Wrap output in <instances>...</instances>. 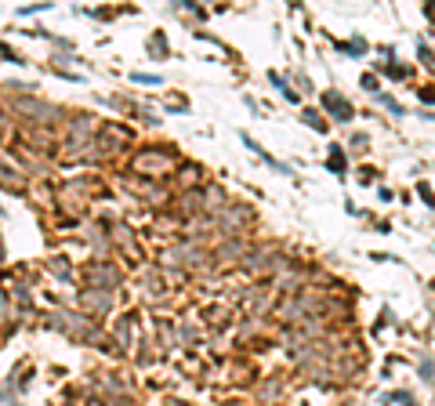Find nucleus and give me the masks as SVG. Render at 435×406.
Wrapping results in <instances>:
<instances>
[{
  "label": "nucleus",
  "instance_id": "f257e3e1",
  "mask_svg": "<svg viewBox=\"0 0 435 406\" xmlns=\"http://www.w3.org/2000/svg\"><path fill=\"white\" fill-rule=\"evenodd\" d=\"M15 109L30 112V117H55V109H51V106H40V102H33V98H19Z\"/></svg>",
  "mask_w": 435,
  "mask_h": 406
},
{
  "label": "nucleus",
  "instance_id": "f03ea898",
  "mask_svg": "<svg viewBox=\"0 0 435 406\" xmlns=\"http://www.w3.org/2000/svg\"><path fill=\"white\" fill-rule=\"evenodd\" d=\"M117 337H120V345H124V348H131V341H134V315H124V320H120Z\"/></svg>",
  "mask_w": 435,
  "mask_h": 406
},
{
  "label": "nucleus",
  "instance_id": "7ed1b4c3",
  "mask_svg": "<svg viewBox=\"0 0 435 406\" xmlns=\"http://www.w3.org/2000/svg\"><path fill=\"white\" fill-rule=\"evenodd\" d=\"M134 167L138 171H167V156H138Z\"/></svg>",
  "mask_w": 435,
  "mask_h": 406
},
{
  "label": "nucleus",
  "instance_id": "20e7f679",
  "mask_svg": "<svg viewBox=\"0 0 435 406\" xmlns=\"http://www.w3.org/2000/svg\"><path fill=\"white\" fill-rule=\"evenodd\" d=\"M327 109H330V112H338L341 120H349V117H352L349 102H344V98H338V95H327Z\"/></svg>",
  "mask_w": 435,
  "mask_h": 406
},
{
  "label": "nucleus",
  "instance_id": "39448f33",
  "mask_svg": "<svg viewBox=\"0 0 435 406\" xmlns=\"http://www.w3.org/2000/svg\"><path fill=\"white\" fill-rule=\"evenodd\" d=\"M87 309L106 312V309H109V294H106V290H91V298H87Z\"/></svg>",
  "mask_w": 435,
  "mask_h": 406
},
{
  "label": "nucleus",
  "instance_id": "423d86ee",
  "mask_svg": "<svg viewBox=\"0 0 435 406\" xmlns=\"http://www.w3.org/2000/svg\"><path fill=\"white\" fill-rule=\"evenodd\" d=\"M91 279H95V283H106V287L117 283V276H113L109 269H91Z\"/></svg>",
  "mask_w": 435,
  "mask_h": 406
},
{
  "label": "nucleus",
  "instance_id": "0eeeda50",
  "mask_svg": "<svg viewBox=\"0 0 435 406\" xmlns=\"http://www.w3.org/2000/svg\"><path fill=\"white\" fill-rule=\"evenodd\" d=\"M305 120H309V123L316 127V131H323V120H319V117H316V112H309V117H305Z\"/></svg>",
  "mask_w": 435,
  "mask_h": 406
}]
</instances>
